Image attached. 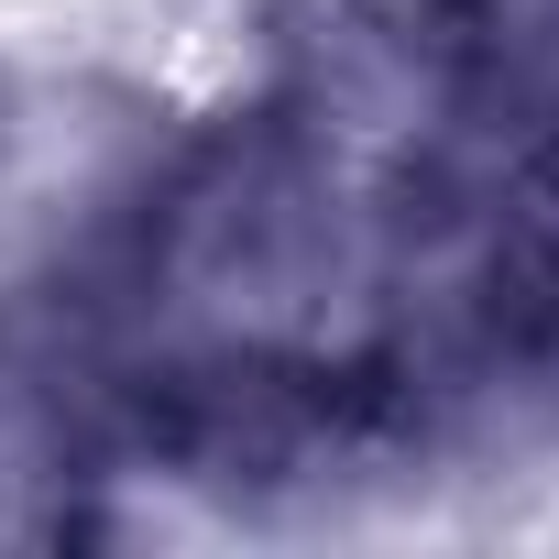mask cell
I'll list each match as a JSON object with an SVG mask.
<instances>
[{
	"label": "cell",
	"mask_w": 559,
	"mask_h": 559,
	"mask_svg": "<svg viewBox=\"0 0 559 559\" xmlns=\"http://www.w3.org/2000/svg\"><path fill=\"white\" fill-rule=\"evenodd\" d=\"M165 12V0H0V56H88L121 45Z\"/></svg>",
	"instance_id": "cell-1"
}]
</instances>
